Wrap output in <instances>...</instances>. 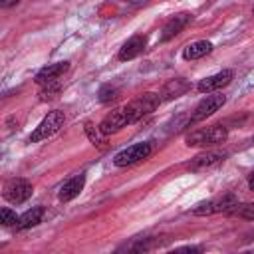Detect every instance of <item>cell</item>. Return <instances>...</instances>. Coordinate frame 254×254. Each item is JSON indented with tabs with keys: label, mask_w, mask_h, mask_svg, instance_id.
Wrapping results in <instances>:
<instances>
[{
	"label": "cell",
	"mask_w": 254,
	"mask_h": 254,
	"mask_svg": "<svg viewBox=\"0 0 254 254\" xmlns=\"http://www.w3.org/2000/svg\"><path fill=\"white\" fill-rule=\"evenodd\" d=\"M161 101H163V99H161L159 93H153V91L143 93V95L135 97L133 101L125 103L123 107H119V109L107 113V115L103 117V121L99 123V129H101L105 135L117 133L119 129L131 125V123H137V121H141L145 115L153 113V111L159 107Z\"/></svg>",
	"instance_id": "1"
},
{
	"label": "cell",
	"mask_w": 254,
	"mask_h": 254,
	"mask_svg": "<svg viewBox=\"0 0 254 254\" xmlns=\"http://www.w3.org/2000/svg\"><path fill=\"white\" fill-rule=\"evenodd\" d=\"M226 137H228V129L224 125H210V127H202L189 133L185 143L189 147H212V145L224 143Z\"/></svg>",
	"instance_id": "2"
},
{
	"label": "cell",
	"mask_w": 254,
	"mask_h": 254,
	"mask_svg": "<svg viewBox=\"0 0 254 254\" xmlns=\"http://www.w3.org/2000/svg\"><path fill=\"white\" fill-rule=\"evenodd\" d=\"M64 121H65L64 111H50V113L40 121V125L32 131V135H30L28 141H30V143H38V141H44V139L52 137L54 133L60 131V127L64 125Z\"/></svg>",
	"instance_id": "3"
},
{
	"label": "cell",
	"mask_w": 254,
	"mask_h": 254,
	"mask_svg": "<svg viewBox=\"0 0 254 254\" xmlns=\"http://www.w3.org/2000/svg\"><path fill=\"white\" fill-rule=\"evenodd\" d=\"M32 185H30V181H26V179H10V181H6L4 183V189H2V196L8 200V202H12V204H22L24 200H28L30 196H32Z\"/></svg>",
	"instance_id": "4"
},
{
	"label": "cell",
	"mask_w": 254,
	"mask_h": 254,
	"mask_svg": "<svg viewBox=\"0 0 254 254\" xmlns=\"http://www.w3.org/2000/svg\"><path fill=\"white\" fill-rule=\"evenodd\" d=\"M151 151H153L151 143H147V141L135 143V145H131V147H127V149H123V151H119V153L113 157V163H115V167L135 165V163L147 159V157L151 155Z\"/></svg>",
	"instance_id": "5"
},
{
	"label": "cell",
	"mask_w": 254,
	"mask_h": 254,
	"mask_svg": "<svg viewBox=\"0 0 254 254\" xmlns=\"http://www.w3.org/2000/svg\"><path fill=\"white\" fill-rule=\"evenodd\" d=\"M234 204H236V196L228 192V194H222V196H218V198L198 202V204L192 208V214H196V216H206V214H214V212H228Z\"/></svg>",
	"instance_id": "6"
},
{
	"label": "cell",
	"mask_w": 254,
	"mask_h": 254,
	"mask_svg": "<svg viewBox=\"0 0 254 254\" xmlns=\"http://www.w3.org/2000/svg\"><path fill=\"white\" fill-rule=\"evenodd\" d=\"M224 103H226V97H224V95H218V93L208 95V93H206V97L194 107V111H192V115H190V123H198V121L210 117V115H212L214 111H218Z\"/></svg>",
	"instance_id": "7"
},
{
	"label": "cell",
	"mask_w": 254,
	"mask_h": 254,
	"mask_svg": "<svg viewBox=\"0 0 254 254\" xmlns=\"http://www.w3.org/2000/svg\"><path fill=\"white\" fill-rule=\"evenodd\" d=\"M232 77H234V71H232V69H222V71H218V73H214V75H208V77L200 79L198 85H196V89H198L200 93H212V91H216V89L226 87V85L232 81Z\"/></svg>",
	"instance_id": "8"
},
{
	"label": "cell",
	"mask_w": 254,
	"mask_h": 254,
	"mask_svg": "<svg viewBox=\"0 0 254 254\" xmlns=\"http://www.w3.org/2000/svg\"><path fill=\"white\" fill-rule=\"evenodd\" d=\"M67 69H69V62H56V64H50V65L42 67V69L36 73L34 81H36L38 85H46V83L58 81Z\"/></svg>",
	"instance_id": "9"
},
{
	"label": "cell",
	"mask_w": 254,
	"mask_h": 254,
	"mask_svg": "<svg viewBox=\"0 0 254 254\" xmlns=\"http://www.w3.org/2000/svg\"><path fill=\"white\" fill-rule=\"evenodd\" d=\"M145 46H147V38H145V36H141V34L131 36V38H129V40L119 48L117 58H119L121 62H129V60L137 58V56L145 50Z\"/></svg>",
	"instance_id": "10"
},
{
	"label": "cell",
	"mask_w": 254,
	"mask_h": 254,
	"mask_svg": "<svg viewBox=\"0 0 254 254\" xmlns=\"http://www.w3.org/2000/svg\"><path fill=\"white\" fill-rule=\"evenodd\" d=\"M224 159H226V153H220V151H206V153L196 155V157L189 163V171H204V169L216 167V165L222 163Z\"/></svg>",
	"instance_id": "11"
},
{
	"label": "cell",
	"mask_w": 254,
	"mask_h": 254,
	"mask_svg": "<svg viewBox=\"0 0 254 254\" xmlns=\"http://www.w3.org/2000/svg\"><path fill=\"white\" fill-rule=\"evenodd\" d=\"M189 22H190V14L189 12H181V14H175L173 18H169L167 24L161 30V42H167V40L175 38Z\"/></svg>",
	"instance_id": "12"
},
{
	"label": "cell",
	"mask_w": 254,
	"mask_h": 254,
	"mask_svg": "<svg viewBox=\"0 0 254 254\" xmlns=\"http://www.w3.org/2000/svg\"><path fill=\"white\" fill-rule=\"evenodd\" d=\"M83 185H85V177H83V175H75V177L67 179V181L62 185L58 198H60L62 202H69V200H73V198L83 190Z\"/></svg>",
	"instance_id": "13"
},
{
	"label": "cell",
	"mask_w": 254,
	"mask_h": 254,
	"mask_svg": "<svg viewBox=\"0 0 254 254\" xmlns=\"http://www.w3.org/2000/svg\"><path fill=\"white\" fill-rule=\"evenodd\" d=\"M190 89V85H189V81L187 79H181V77H177V79H171V81H167L165 85H163V89H161V99L163 101H169V99H175V97H181L183 93H187Z\"/></svg>",
	"instance_id": "14"
},
{
	"label": "cell",
	"mask_w": 254,
	"mask_h": 254,
	"mask_svg": "<svg viewBox=\"0 0 254 254\" xmlns=\"http://www.w3.org/2000/svg\"><path fill=\"white\" fill-rule=\"evenodd\" d=\"M210 52H212V44L206 42V40H198V42L189 44L183 50V58L185 60H198V58H202V56H206Z\"/></svg>",
	"instance_id": "15"
},
{
	"label": "cell",
	"mask_w": 254,
	"mask_h": 254,
	"mask_svg": "<svg viewBox=\"0 0 254 254\" xmlns=\"http://www.w3.org/2000/svg\"><path fill=\"white\" fill-rule=\"evenodd\" d=\"M42 216H44V206H34V208L26 210V212H24V214L18 218L16 228H18V230L32 228V226H36V224L42 220Z\"/></svg>",
	"instance_id": "16"
},
{
	"label": "cell",
	"mask_w": 254,
	"mask_h": 254,
	"mask_svg": "<svg viewBox=\"0 0 254 254\" xmlns=\"http://www.w3.org/2000/svg\"><path fill=\"white\" fill-rule=\"evenodd\" d=\"M85 133H87V137H89V141H91L93 145L105 147V143H107V135L99 129V125H97V127H93L91 123H85Z\"/></svg>",
	"instance_id": "17"
},
{
	"label": "cell",
	"mask_w": 254,
	"mask_h": 254,
	"mask_svg": "<svg viewBox=\"0 0 254 254\" xmlns=\"http://www.w3.org/2000/svg\"><path fill=\"white\" fill-rule=\"evenodd\" d=\"M228 214H234V216H240V218H246V220H254V202H244V204H234Z\"/></svg>",
	"instance_id": "18"
},
{
	"label": "cell",
	"mask_w": 254,
	"mask_h": 254,
	"mask_svg": "<svg viewBox=\"0 0 254 254\" xmlns=\"http://www.w3.org/2000/svg\"><path fill=\"white\" fill-rule=\"evenodd\" d=\"M60 91H62L60 81H52V83L42 85V89H40V93H38V95H40V99H42V101H50V99H56Z\"/></svg>",
	"instance_id": "19"
},
{
	"label": "cell",
	"mask_w": 254,
	"mask_h": 254,
	"mask_svg": "<svg viewBox=\"0 0 254 254\" xmlns=\"http://www.w3.org/2000/svg\"><path fill=\"white\" fill-rule=\"evenodd\" d=\"M117 97H119V89H117V87L103 85V87L99 89V101H101V103H109V101H113V99H117Z\"/></svg>",
	"instance_id": "20"
},
{
	"label": "cell",
	"mask_w": 254,
	"mask_h": 254,
	"mask_svg": "<svg viewBox=\"0 0 254 254\" xmlns=\"http://www.w3.org/2000/svg\"><path fill=\"white\" fill-rule=\"evenodd\" d=\"M18 218L20 216H16V212H12L10 208H2L0 210V222L4 226H16L18 224Z\"/></svg>",
	"instance_id": "21"
},
{
	"label": "cell",
	"mask_w": 254,
	"mask_h": 254,
	"mask_svg": "<svg viewBox=\"0 0 254 254\" xmlns=\"http://www.w3.org/2000/svg\"><path fill=\"white\" fill-rule=\"evenodd\" d=\"M20 0H0V6L2 8H10V6H14V4H18Z\"/></svg>",
	"instance_id": "22"
},
{
	"label": "cell",
	"mask_w": 254,
	"mask_h": 254,
	"mask_svg": "<svg viewBox=\"0 0 254 254\" xmlns=\"http://www.w3.org/2000/svg\"><path fill=\"white\" fill-rule=\"evenodd\" d=\"M248 189L250 190H254V173L250 175V179H248Z\"/></svg>",
	"instance_id": "23"
},
{
	"label": "cell",
	"mask_w": 254,
	"mask_h": 254,
	"mask_svg": "<svg viewBox=\"0 0 254 254\" xmlns=\"http://www.w3.org/2000/svg\"><path fill=\"white\" fill-rule=\"evenodd\" d=\"M252 143H254V137H252Z\"/></svg>",
	"instance_id": "24"
}]
</instances>
